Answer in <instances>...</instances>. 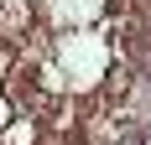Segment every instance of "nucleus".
Segmentation results:
<instances>
[]
</instances>
